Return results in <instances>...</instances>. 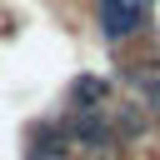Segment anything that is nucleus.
<instances>
[{"label":"nucleus","instance_id":"1","mask_svg":"<svg viewBox=\"0 0 160 160\" xmlns=\"http://www.w3.org/2000/svg\"><path fill=\"white\" fill-rule=\"evenodd\" d=\"M145 10H150V0H95V15H100L105 40H130L145 25Z\"/></svg>","mask_w":160,"mask_h":160},{"label":"nucleus","instance_id":"2","mask_svg":"<svg viewBox=\"0 0 160 160\" xmlns=\"http://www.w3.org/2000/svg\"><path fill=\"white\" fill-rule=\"evenodd\" d=\"M125 75H130V90L140 95V105L160 110V50H145V60H135Z\"/></svg>","mask_w":160,"mask_h":160},{"label":"nucleus","instance_id":"3","mask_svg":"<svg viewBox=\"0 0 160 160\" xmlns=\"http://www.w3.org/2000/svg\"><path fill=\"white\" fill-rule=\"evenodd\" d=\"M105 95H110V80H100V75H75V85H70V110H75V115L100 110Z\"/></svg>","mask_w":160,"mask_h":160}]
</instances>
